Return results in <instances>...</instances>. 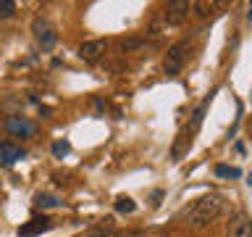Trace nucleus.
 Segmentation results:
<instances>
[{
	"instance_id": "f257e3e1",
	"label": "nucleus",
	"mask_w": 252,
	"mask_h": 237,
	"mask_svg": "<svg viewBox=\"0 0 252 237\" xmlns=\"http://www.w3.org/2000/svg\"><path fill=\"white\" fill-rule=\"evenodd\" d=\"M223 213V198L220 195H202L187 208V224L194 229H202L213 224Z\"/></svg>"
},
{
	"instance_id": "f03ea898",
	"label": "nucleus",
	"mask_w": 252,
	"mask_h": 237,
	"mask_svg": "<svg viewBox=\"0 0 252 237\" xmlns=\"http://www.w3.org/2000/svg\"><path fill=\"white\" fill-rule=\"evenodd\" d=\"M189 50H192V45H189V40H179V42H173L168 47V53H165V61H163V71L168 77H176L181 69H184V63L189 58Z\"/></svg>"
},
{
	"instance_id": "7ed1b4c3",
	"label": "nucleus",
	"mask_w": 252,
	"mask_h": 237,
	"mask_svg": "<svg viewBox=\"0 0 252 237\" xmlns=\"http://www.w3.org/2000/svg\"><path fill=\"white\" fill-rule=\"evenodd\" d=\"M32 35H34L37 45L42 47V50H53L55 40H58V35H55V27L45 19V16H37V19L32 21Z\"/></svg>"
},
{
	"instance_id": "20e7f679",
	"label": "nucleus",
	"mask_w": 252,
	"mask_h": 237,
	"mask_svg": "<svg viewBox=\"0 0 252 237\" xmlns=\"http://www.w3.org/2000/svg\"><path fill=\"white\" fill-rule=\"evenodd\" d=\"M105 53H108V40H102V37L87 40V42H82V45H79V50H76V55L84 63H97Z\"/></svg>"
},
{
	"instance_id": "39448f33",
	"label": "nucleus",
	"mask_w": 252,
	"mask_h": 237,
	"mask_svg": "<svg viewBox=\"0 0 252 237\" xmlns=\"http://www.w3.org/2000/svg\"><path fill=\"white\" fill-rule=\"evenodd\" d=\"M3 129L8 134H13V137H32V134L37 132V124L34 121H29L27 116H8L5 121H3Z\"/></svg>"
},
{
	"instance_id": "423d86ee",
	"label": "nucleus",
	"mask_w": 252,
	"mask_h": 237,
	"mask_svg": "<svg viewBox=\"0 0 252 237\" xmlns=\"http://www.w3.org/2000/svg\"><path fill=\"white\" fill-rule=\"evenodd\" d=\"M226 237H252V219L244 211L231 213L226 227Z\"/></svg>"
},
{
	"instance_id": "0eeeda50",
	"label": "nucleus",
	"mask_w": 252,
	"mask_h": 237,
	"mask_svg": "<svg viewBox=\"0 0 252 237\" xmlns=\"http://www.w3.org/2000/svg\"><path fill=\"white\" fill-rule=\"evenodd\" d=\"M189 5L187 0H171V3H165V21L168 24H181L187 19V13H189Z\"/></svg>"
},
{
	"instance_id": "6e6552de",
	"label": "nucleus",
	"mask_w": 252,
	"mask_h": 237,
	"mask_svg": "<svg viewBox=\"0 0 252 237\" xmlns=\"http://www.w3.org/2000/svg\"><path fill=\"white\" fill-rule=\"evenodd\" d=\"M53 229V221L50 219H32L29 224H24V227H19V237H37V235H45V232H50Z\"/></svg>"
},
{
	"instance_id": "1a4fd4ad",
	"label": "nucleus",
	"mask_w": 252,
	"mask_h": 237,
	"mask_svg": "<svg viewBox=\"0 0 252 237\" xmlns=\"http://www.w3.org/2000/svg\"><path fill=\"white\" fill-rule=\"evenodd\" d=\"M27 156V150L13 145V142H0V163L5 166H13L16 161H21V158Z\"/></svg>"
},
{
	"instance_id": "9d476101",
	"label": "nucleus",
	"mask_w": 252,
	"mask_h": 237,
	"mask_svg": "<svg viewBox=\"0 0 252 237\" xmlns=\"http://www.w3.org/2000/svg\"><path fill=\"white\" fill-rule=\"evenodd\" d=\"M34 205L37 208H61L63 200H58V198L50 195V193H37L34 195Z\"/></svg>"
},
{
	"instance_id": "9b49d317",
	"label": "nucleus",
	"mask_w": 252,
	"mask_h": 237,
	"mask_svg": "<svg viewBox=\"0 0 252 237\" xmlns=\"http://www.w3.org/2000/svg\"><path fill=\"white\" fill-rule=\"evenodd\" d=\"M145 45H147L145 40H121V42H118V50H121V53H131V50L145 47Z\"/></svg>"
},
{
	"instance_id": "f8f14e48",
	"label": "nucleus",
	"mask_w": 252,
	"mask_h": 237,
	"mask_svg": "<svg viewBox=\"0 0 252 237\" xmlns=\"http://www.w3.org/2000/svg\"><path fill=\"white\" fill-rule=\"evenodd\" d=\"M216 177H242V171L236 166H226V163H218L216 166Z\"/></svg>"
},
{
	"instance_id": "ddd939ff",
	"label": "nucleus",
	"mask_w": 252,
	"mask_h": 237,
	"mask_svg": "<svg viewBox=\"0 0 252 237\" xmlns=\"http://www.w3.org/2000/svg\"><path fill=\"white\" fill-rule=\"evenodd\" d=\"M192 8H194L197 16H202V19H205V16H210L213 11H216L218 3H192Z\"/></svg>"
},
{
	"instance_id": "4468645a",
	"label": "nucleus",
	"mask_w": 252,
	"mask_h": 237,
	"mask_svg": "<svg viewBox=\"0 0 252 237\" xmlns=\"http://www.w3.org/2000/svg\"><path fill=\"white\" fill-rule=\"evenodd\" d=\"M134 208H137V205H134V200H131V198H118V200H116V211L118 213H131Z\"/></svg>"
},
{
	"instance_id": "2eb2a0df",
	"label": "nucleus",
	"mask_w": 252,
	"mask_h": 237,
	"mask_svg": "<svg viewBox=\"0 0 252 237\" xmlns=\"http://www.w3.org/2000/svg\"><path fill=\"white\" fill-rule=\"evenodd\" d=\"M16 5L13 0H0V19H11V16L16 13Z\"/></svg>"
},
{
	"instance_id": "dca6fc26",
	"label": "nucleus",
	"mask_w": 252,
	"mask_h": 237,
	"mask_svg": "<svg viewBox=\"0 0 252 237\" xmlns=\"http://www.w3.org/2000/svg\"><path fill=\"white\" fill-rule=\"evenodd\" d=\"M68 150H71V145H68L66 140H58V142H53V156H55V158H63V156L68 153Z\"/></svg>"
},
{
	"instance_id": "f3484780",
	"label": "nucleus",
	"mask_w": 252,
	"mask_h": 237,
	"mask_svg": "<svg viewBox=\"0 0 252 237\" xmlns=\"http://www.w3.org/2000/svg\"><path fill=\"white\" fill-rule=\"evenodd\" d=\"M82 237H118V232H113V229H92V232H87Z\"/></svg>"
},
{
	"instance_id": "a211bd4d",
	"label": "nucleus",
	"mask_w": 252,
	"mask_h": 237,
	"mask_svg": "<svg viewBox=\"0 0 252 237\" xmlns=\"http://www.w3.org/2000/svg\"><path fill=\"white\" fill-rule=\"evenodd\" d=\"M250 140H252V121H250Z\"/></svg>"
}]
</instances>
